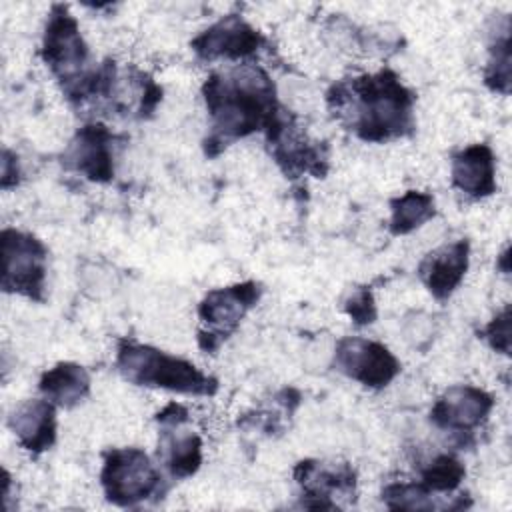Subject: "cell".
Returning a JSON list of instances; mask_svg holds the SVG:
<instances>
[{
    "label": "cell",
    "mask_w": 512,
    "mask_h": 512,
    "mask_svg": "<svg viewBox=\"0 0 512 512\" xmlns=\"http://www.w3.org/2000/svg\"><path fill=\"white\" fill-rule=\"evenodd\" d=\"M202 98L210 116V132L202 142L208 158L254 132L266 136L286 114L272 78L258 64L212 72L202 84Z\"/></svg>",
    "instance_id": "6da1fadb"
},
{
    "label": "cell",
    "mask_w": 512,
    "mask_h": 512,
    "mask_svg": "<svg viewBox=\"0 0 512 512\" xmlns=\"http://www.w3.org/2000/svg\"><path fill=\"white\" fill-rule=\"evenodd\" d=\"M326 104L332 116L364 142L384 144L412 136L416 128V96L390 68L334 82Z\"/></svg>",
    "instance_id": "7a4b0ae2"
},
{
    "label": "cell",
    "mask_w": 512,
    "mask_h": 512,
    "mask_svg": "<svg viewBox=\"0 0 512 512\" xmlns=\"http://www.w3.org/2000/svg\"><path fill=\"white\" fill-rule=\"evenodd\" d=\"M116 368L134 386L162 388L186 396H214L218 392V378L202 372L190 360L128 338L118 342Z\"/></svg>",
    "instance_id": "3957f363"
},
{
    "label": "cell",
    "mask_w": 512,
    "mask_h": 512,
    "mask_svg": "<svg viewBox=\"0 0 512 512\" xmlns=\"http://www.w3.org/2000/svg\"><path fill=\"white\" fill-rule=\"evenodd\" d=\"M42 60L62 86L66 100L82 86L94 66L78 20L66 4H52L42 34Z\"/></svg>",
    "instance_id": "277c9868"
},
{
    "label": "cell",
    "mask_w": 512,
    "mask_h": 512,
    "mask_svg": "<svg viewBox=\"0 0 512 512\" xmlns=\"http://www.w3.org/2000/svg\"><path fill=\"white\" fill-rule=\"evenodd\" d=\"M100 484L106 500L122 508L136 506L164 492L160 470L150 456L136 446L110 448L104 452Z\"/></svg>",
    "instance_id": "5b68a950"
},
{
    "label": "cell",
    "mask_w": 512,
    "mask_h": 512,
    "mask_svg": "<svg viewBox=\"0 0 512 512\" xmlns=\"http://www.w3.org/2000/svg\"><path fill=\"white\" fill-rule=\"evenodd\" d=\"M2 280L6 294H18L32 302L46 300V260L44 242L24 230L4 228L0 232Z\"/></svg>",
    "instance_id": "8992f818"
},
{
    "label": "cell",
    "mask_w": 512,
    "mask_h": 512,
    "mask_svg": "<svg viewBox=\"0 0 512 512\" xmlns=\"http://www.w3.org/2000/svg\"><path fill=\"white\" fill-rule=\"evenodd\" d=\"M262 296V286L254 280L214 288L198 304V346L206 354L216 350L238 330L242 318Z\"/></svg>",
    "instance_id": "52a82bcc"
},
{
    "label": "cell",
    "mask_w": 512,
    "mask_h": 512,
    "mask_svg": "<svg viewBox=\"0 0 512 512\" xmlns=\"http://www.w3.org/2000/svg\"><path fill=\"white\" fill-rule=\"evenodd\" d=\"M334 368L366 388L380 390L400 374L402 364L382 342L346 336L334 348Z\"/></svg>",
    "instance_id": "ba28073f"
},
{
    "label": "cell",
    "mask_w": 512,
    "mask_h": 512,
    "mask_svg": "<svg viewBox=\"0 0 512 512\" xmlns=\"http://www.w3.org/2000/svg\"><path fill=\"white\" fill-rule=\"evenodd\" d=\"M266 142L270 146L274 162L288 178H298L302 174L324 178L330 168L328 146L302 134L290 110L276 124V128L266 134Z\"/></svg>",
    "instance_id": "9c48e42d"
},
{
    "label": "cell",
    "mask_w": 512,
    "mask_h": 512,
    "mask_svg": "<svg viewBox=\"0 0 512 512\" xmlns=\"http://www.w3.org/2000/svg\"><path fill=\"white\" fill-rule=\"evenodd\" d=\"M266 44V38L238 14H226L192 38V52L204 60H248Z\"/></svg>",
    "instance_id": "30bf717a"
},
{
    "label": "cell",
    "mask_w": 512,
    "mask_h": 512,
    "mask_svg": "<svg viewBox=\"0 0 512 512\" xmlns=\"http://www.w3.org/2000/svg\"><path fill=\"white\" fill-rule=\"evenodd\" d=\"M292 476L302 490V506L310 510H338L334 494L354 496L356 492V470L348 462L306 458L294 466Z\"/></svg>",
    "instance_id": "8fae6325"
},
{
    "label": "cell",
    "mask_w": 512,
    "mask_h": 512,
    "mask_svg": "<svg viewBox=\"0 0 512 512\" xmlns=\"http://www.w3.org/2000/svg\"><path fill=\"white\" fill-rule=\"evenodd\" d=\"M68 170L82 174L96 184H108L114 178V134L102 122H88L76 130L62 154Z\"/></svg>",
    "instance_id": "7c38bea8"
},
{
    "label": "cell",
    "mask_w": 512,
    "mask_h": 512,
    "mask_svg": "<svg viewBox=\"0 0 512 512\" xmlns=\"http://www.w3.org/2000/svg\"><path fill=\"white\" fill-rule=\"evenodd\" d=\"M494 408V396L472 384H454L446 388L430 408V422L440 430L472 432Z\"/></svg>",
    "instance_id": "4fadbf2b"
},
{
    "label": "cell",
    "mask_w": 512,
    "mask_h": 512,
    "mask_svg": "<svg viewBox=\"0 0 512 512\" xmlns=\"http://www.w3.org/2000/svg\"><path fill=\"white\" fill-rule=\"evenodd\" d=\"M470 264V242L466 238L428 252L418 264V276L426 290L438 300H448L466 276Z\"/></svg>",
    "instance_id": "5bb4252c"
},
{
    "label": "cell",
    "mask_w": 512,
    "mask_h": 512,
    "mask_svg": "<svg viewBox=\"0 0 512 512\" xmlns=\"http://www.w3.org/2000/svg\"><path fill=\"white\" fill-rule=\"evenodd\" d=\"M450 180L472 200L488 198L496 192V158L488 144L476 142L452 154Z\"/></svg>",
    "instance_id": "9a60e30c"
},
{
    "label": "cell",
    "mask_w": 512,
    "mask_h": 512,
    "mask_svg": "<svg viewBox=\"0 0 512 512\" xmlns=\"http://www.w3.org/2000/svg\"><path fill=\"white\" fill-rule=\"evenodd\" d=\"M8 426L24 450L46 452L56 442V406L46 398L24 400L10 412Z\"/></svg>",
    "instance_id": "2e32d148"
},
{
    "label": "cell",
    "mask_w": 512,
    "mask_h": 512,
    "mask_svg": "<svg viewBox=\"0 0 512 512\" xmlns=\"http://www.w3.org/2000/svg\"><path fill=\"white\" fill-rule=\"evenodd\" d=\"M184 424L160 426L158 456L172 480L190 478L202 466V438L194 430H184Z\"/></svg>",
    "instance_id": "e0dca14e"
},
{
    "label": "cell",
    "mask_w": 512,
    "mask_h": 512,
    "mask_svg": "<svg viewBox=\"0 0 512 512\" xmlns=\"http://www.w3.org/2000/svg\"><path fill=\"white\" fill-rule=\"evenodd\" d=\"M40 394L58 408H74L90 394V374L76 362H58L38 380Z\"/></svg>",
    "instance_id": "ac0fdd59"
},
{
    "label": "cell",
    "mask_w": 512,
    "mask_h": 512,
    "mask_svg": "<svg viewBox=\"0 0 512 512\" xmlns=\"http://www.w3.org/2000/svg\"><path fill=\"white\" fill-rule=\"evenodd\" d=\"M436 216V202L430 192L406 190L390 200L388 230L392 236H406Z\"/></svg>",
    "instance_id": "d6986e66"
},
{
    "label": "cell",
    "mask_w": 512,
    "mask_h": 512,
    "mask_svg": "<svg viewBox=\"0 0 512 512\" xmlns=\"http://www.w3.org/2000/svg\"><path fill=\"white\" fill-rule=\"evenodd\" d=\"M484 84L496 94H510V20L502 16V24L488 44V62L484 68Z\"/></svg>",
    "instance_id": "ffe728a7"
},
{
    "label": "cell",
    "mask_w": 512,
    "mask_h": 512,
    "mask_svg": "<svg viewBox=\"0 0 512 512\" xmlns=\"http://www.w3.org/2000/svg\"><path fill=\"white\" fill-rule=\"evenodd\" d=\"M466 476L464 464L452 454H440L420 472V482L432 492H454Z\"/></svg>",
    "instance_id": "44dd1931"
},
{
    "label": "cell",
    "mask_w": 512,
    "mask_h": 512,
    "mask_svg": "<svg viewBox=\"0 0 512 512\" xmlns=\"http://www.w3.org/2000/svg\"><path fill=\"white\" fill-rule=\"evenodd\" d=\"M382 502L390 510H434L432 492L422 482H390L382 488Z\"/></svg>",
    "instance_id": "7402d4cb"
},
{
    "label": "cell",
    "mask_w": 512,
    "mask_h": 512,
    "mask_svg": "<svg viewBox=\"0 0 512 512\" xmlns=\"http://www.w3.org/2000/svg\"><path fill=\"white\" fill-rule=\"evenodd\" d=\"M344 312L352 318L356 326H368L376 320V300L370 286H358L352 294L344 300Z\"/></svg>",
    "instance_id": "603a6c76"
},
{
    "label": "cell",
    "mask_w": 512,
    "mask_h": 512,
    "mask_svg": "<svg viewBox=\"0 0 512 512\" xmlns=\"http://www.w3.org/2000/svg\"><path fill=\"white\" fill-rule=\"evenodd\" d=\"M488 346L504 356L510 354V304H506L480 332Z\"/></svg>",
    "instance_id": "cb8c5ba5"
},
{
    "label": "cell",
    "mask_w": 512,
    "mask_h": 512,
    "mask_svg": "<svg viewBox=\"0 0 512 512\" xmlns=\"http://www.w3.org/2000/svg\"><path fill=\"white\" fill-rule=\"evenodd\" d=\"M140 84V102H138V118L154 116L158 104L162 102V88L142 70H138Z\"/></svg>",
    "instance_id": "d4e9b609"
},
{
    "label": "cell",
    "mask_w": 512,
    "mask_h": 512,
    "mask_svg": "<svg viewBox=\"0 0 512 512\" xmlns=\"http://www.w3.org/2000/svg\"><path fill=\"white\" fill-rule=\"evenodd\" d=\"M0 188L2 190H12L20 184L22 172H20V162L18 156L10 148H2V160H0Z\"/></svg>",
    "instance_id": "484cf974"
},
{
    "label": "cell",
    "mask_w": 512,
    "mask_h": 512,
    "mask_svg": "<svg viewBox=\"0 0 512 512\" xmlns=\"http://www.w3.org/2000/svg\"><path fill=\"white\" fill-rule=\"evenodd\" d=\"M190 414L186 410V406L178 404V402H170L166 404L158 414H156V422L158 426H164V424H178V422H188Z\"/></svg>",
    "instance_id": "4316f807"
},
{
    "label": "cell",
    "mask_w": 512,
    "mask_h": 512,
    "mask_svg": "<svg viewBox=\"0 0 512 512\" xmlns=\"http://www.w3.org/2000/svg\"><path fill=\"white\" fill-rule=\"evenodd\" d=\"M496 268H498L502 274H510V246H506V248L500 252V256H498V260H496Z\"/></svg>",
    "instance_id": "83f0119b"
}]
</instances>
